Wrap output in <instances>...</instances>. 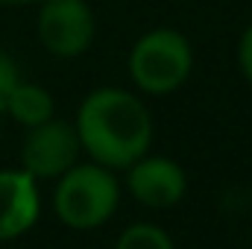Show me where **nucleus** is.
Wrapping results in <instances>:
<instances>
[{"mask_svg": "<svg viewBox=\"0 0 252 249\" xmlns=\"http://www.w3.org/2000/svg\"><path fill=\"white\" fill-rule=\"evenodd\" d=\"M73 126L82 153L109 170H126L141 156H147L153 144L150 109L138 94L115 85H103L85 94Z\"/></svg>", "mask_w": 252, "mask_h": 249, "instance_id": "f257e3e1", "label": "nucleus"}, {"mask_svg": "<svg viewBox=\"0 0 252 249\" xmlns=\"http://www.w3.org/2000/svg\"><path fill=\"white\" fill-rule=\"evenodd\" d=\"M190 70H193V47L188 35L176 27L147 30L144 35L135 38L126 56V73L132 85L150 97H167L179 91L190 79Z\"/></svg>", "mask_w": 252, "mask_h": 249, "instance_id": "f03ea898", "label": "nucleus"}, {"mask_svg": "<svg viewBox=\"0 0 252 249\" xmlns=\"http://www.w3.org/2000/svg\"><path fill=\"white\" fill-rule=\"evenodd\" d=\"M121 205V185L115 170L88 161L73 164L67 173L56 179L53 187V211L67 229L88 232L100 229L115 217Z\"/></svg>", "mask_w": 252, "mask_h": 249, "instance_id": "7ed1b4c3", "label": "nucleus"}, {"mask_svg": "<svg viewBox=\"0 0 252 249\" xmlns=\"http://www.w3.org/2000/svg\"><path fill=\"white\" fill-rule=\"evenodd\" d=\"M35 35L53 59H79L97 38V18L88 0H41L35 12Z\"/></svg>", "mask_w": 252, "mask_h": 249, "instance_id": "20e7f679", "label": "nucleus"}, {"mask_svg": "<svg viewBox=\"0 0 252 249\" xmlns=\"http://www.w3.org/2000/svg\"><path fill=\"white\" fill-rule=\"evenodd\" d=\"M79 153L82 144L76 126L62 118H50L27 129L21 144V167L32 179H59L79 161Z\"/></svg>", "mask_w": 252, "mask_h": 249, "instance_id": "39448f33", "label": "nucleus"}, {"mask_svg": "<svg viewBox=\"0 0 252 249\" xmlns=\"http://www.w3.org/2000/svg\"><path fill=\"white\" fill-rule=\"evenodd\" d=\"M126 190L144 208H173L188 193V176L170 156H141L126 167Z\"/></svg>", "mask_w": 252, "mask_h": 249, "instance_id": "423d86ee", "label": "nucleus"}, {"mask_svg": "<svg viewBox=\"0 0 252 249\" xmlns=\"http://www.w3.org/2000/svg\"><path fill=\"white\" fill-rule=\"evenodd\" d=\"M41 214L38 179H32L24 167L0 170V244L24 238Z\"/></svg>", "mask_w": 252, "mask_h": 249, "instance_id": "0eeeda50", "label": "nucleus"}, {"mask_svg": "<svg viewBox=\"0 0 252 249\" xmlns=\"http://www.w3.org/2000/svg\"><path fill=\"white\" fill-rule=\"evenodd\" d=\"M3 115H9L15 124H21L24 129H32V126L56 118V100H53V94L44 85L21 79L15 85V91H12Z\"/></svg>", "mask_w": 252, "mask_h": 249, "instance_id": "6e6552de", "label": "nucleus"}, {"mask_svg": "<svg viewBox=\"0 0 252 249\" xmlns=\"http://www.w3.org/2000/svg\"><path fill=\"white\" fill-rule=\"evenodd\" d=\"M115 249H176V244L156 223H132L118 235Z\"/></svg>", "mask_w": 252, "mask_h": 249, "instance_id": "1a4fd4ad", "label": "nucleus"}, {"mask_svg": "<svg viewBox=\"0 0 252 249\" xmlns=\"http://www.w3.org/2000/svg\"><path fill=\"white\" fill-rule=\"evenodd\" d=\"M18 82H21L18 62L6 50H0V115L6 112V103H9V97H12V91H15Z\"/></svg>", "mask_w": 252, "mask_h": 249, "instance_id": "9d476101", "label": "nucleus"}, {"mask_svg": "<svg viewBox=\"0 0 252 249\" xmlns=\"http://www.w3.org/2000/svg\"><path fill=\"white\" fill-rule=\"evenodd\" d=\"M235 56H238V70H241V76L252 85V24H247V30L241 32Z\"/></svg>", "mask_w": 252, "mask_h": 249, "instance_id": "9b49d317", "label": "nucleus"}, {"mask_svg": "<svg viewBox=\"0 0 252 249\" xmlns=\"http://www.w3.org/2000/svg\"><path fill=\"white\" fill-rule=\"evenodd\" d=\"M41 0H0V6H38Z\"/></svg>", "mask_w": 252, "mask_h": 249, "instance_id": "f8f14e48", "label": "nucleus"}, {"mask_svg": "<svg viewBox=\"0 0 252 249\" xmlns=\"http://www.w3.org/2000/svg\"><path fill=\"white\" fill-rule=\"evenodd\" d=\"M0 138H3V124H0Z\"/></svg>", "mask_w": 252, "mask_h": 249, "instance_id": "ddd939ff", "label": "nucleus"}]
</instances>
